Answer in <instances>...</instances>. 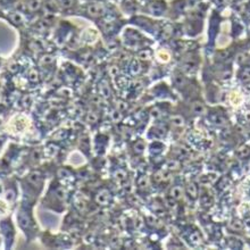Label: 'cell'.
Instances as JSON below:
<instances>
[{"mask_svg": "<svg viewBox=\"0 0 250 250\" xmlns=\"http://www.w3.org/2000/svg\"><path fill=\"white\" fill-rule=\"evenodd\" d=\"M17 235L16 223L13 221L12 215L0 217V239L3 249H10L15 246Z\"/></svg>", "mask_w": 250, "mask_h": 250, "instance_id": "3957f363", "label": "cell"}, {"mask_svg": "<svg viewBox=\"0 0 250 250\" xmlns=\"http://www.w3.org/2000/svg\"><path fill=\"white\" fill-rule=\"evenodd\" d=\"M187 191H188V193H189L192 198H196L197 197V188H196V186H194V185H189V186H188Z\"/></svg>", "mask_w": 250, "mask_h": 250, "instance_id": "5b68a950", "label": "cell"}, {"mask_svg": "<svg viewBox=\"0 0 250 250\" xmlns=\"http://www.w3.org/2000/svg\"><path fill=\"white\" fill-rule=\"evenodd\" d=\"M172 122L175 125H183V120L181 119V117H174V119L172 120Z\"/></svg>", "mask_w": 250, "mask_h": 250, "instance_id": "8992f818", "label": "cell"}, {"mask_svg": "<svg viewBox=\"0 0 250 250\" xmlns=\"http://www.w3.org/2000/svg\"><path fill=\"white\" fill-rule=\"evenodd\" d=\"M1 194H2V183L0 182V197H1Z\"/></svg>", "mask_w": 250, "mask_h": 250, "instance_id": "52a82bcc", "label": "cell"}, {"mask_svg": "<svg viewBox=\"0 0 250 250\" xmlns=\"http://www.w3.org/2000/svg\"><path fill=\"white\" fill-rule=\"evenodd\" d=\"M36 205L21 200L16 206L15 210V223L17 230L22 232L27 242L37 240L41 233L39 223H38L36 215H34Z\"/></svg>", "mask_w": 250, "mask_h": 250, "instance_id": "6da1fadb", "label": "cell"}, {"mask_svg": "<svg viewBox=\"0 0 250 250\" xmlns=\"http://www.w3.org/2000/svg\"><path fill=\"white\" fill-rule=\"evenodd\" d=\"M171 194H172L173 198H175V199H180V198H181L182 194H183L182 189H181V188H180V187L173 188Z\"/></svg>", "mask_w": 250, "mask_h": 250, "instance_id": "277c9868", "label": "cell"}, {"mask_svg": "<svg viewBox=\"0 0 250 250\" xmlns=\"http://www.w3.org/2000/svg\"><path fill=\"white\" fill-rule=\"evenodd\" d=\"M0 248H2V242H1V239H0Z\"/></svg>", "mask_w": 250, "mask_h": 250, "instance_id": "ba28073f", "label": "cell"}, {"mask_svg": "<svg viewBox=\"0 0 250 250\" xmlns=\"http://www.w3.org/2000/svg\"><path fill=\"white\" fill-rule=\"evenodd\" d=\"M20 189L22 191V200L37 205L38 198L44 186V179L39 172H31L25 178L20 180Z\"/></svg>", "mask_w": 250, "mask_h": 250, "instance_id": "7a4b0ae2", "label": "cell"}]
</instances>
